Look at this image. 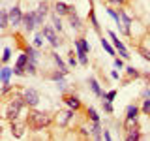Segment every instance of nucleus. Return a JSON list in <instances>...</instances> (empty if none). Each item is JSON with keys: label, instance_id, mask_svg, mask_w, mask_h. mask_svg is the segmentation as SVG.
Segmentation results:
<instances>
[{"label": "nucleus", "instance_id": "obj_1", "mask_svg": "<svg viewBox=\"0 0 150 141\" xmlns=\"http://www.w3.org/2000/svg\"><path fill=\"white\" fill-rule=\"evenodd\" d=\"M54 117L47 111H28V126L32 130H43V128H49L53 124Z\"/></svg>", "mask_w": 150, "mask_h": 141}, {"label": "nucleus", "instance_id": "obj_2", "mask_svg": "<svg viewBox=\"0 0 150 141\" xmlns=\"http://www.w3.org/2000/svg\"><path fill=\"white\" fill-rule=\"evenodd\" d=\"M9 128H11V135L17 139H21L25 135V130L28 128V120L26 119H15L9 122Z\"/></svg>", "mask_w": 150, "mask_h": 141}, {"label": "nucleus", "instance_id": "obj_3", "mask_svg": "<svg viewBox=\"0 0 150 141\" xmlns=\"http://www.w3.org/2000/svg\"><path fill=\"white\" fill-rule=\"evenodd\" d=\"M73 115H75V111L71 109V107H68V109H62V111H58V113H56L54 122L60 126V128H66V126L69 124V120L73 119Z\"/></svg>", "mask_w": 150, "mask_h": 141}, {"label": "nucleus", "instance_id": "obj_4", "mask_svg": "<svg viewBox=\"0 0 150 141\" xmlns=\"http://www.w3.org/2000/svg\"><path fill=\"white\" fill-rule=\"evenodd\" d=\"M107 34H109V38L112 40V45H115V49L118 51V55H120V56H122L124 60H128L131 55L128 53V49H126V45L122 43V40H118V36H116V32H115V30H109Z\"/></svg>", "mask_w": 150, "mask_h": 141}, {"label": "nucleus", "instance_id": "obj_5", "mask_svg": "<svg viewBox=\"0 0 150 141\" xmlns=\"http://www.w3.org/2000/svg\"><path fill=\"white\" fill-rule=\"evenodd\" d=\"M23 98L28 107H36L40 103V92L36 88H23Z\"/></svg>", "mask_w": 150, "mask_h": 141}, {"label": "nucleus", "instance_id": "obj_6", "mask_svg": "<svg viewBox=\"0 0 150 141\" xmlns=\"http://www.w3.org/2000/svg\"><path fill=\"white\" fill-rule=\"evenodd\" d=\"M41 32H43L45 34V40H49V43L54 47H60V43H62V41L58 40V34H56V28L54 26H49V25H43V28H41Z\"/></svg>", "mask_w": 150, "mask_h": 141}, {"label": "nucleus", "instance_id": "obj_7", "mask_svg": "<svg viewBox=\"0 0 150 141\" xmlns=\"http://www.w3.org/2000/svg\"><path fill=\"white\" fill-rule=\"evenodd\" d=\"M8 13H9V26L17 28L19 25H23V17H25V13L21 11V6H13Z\"/></svg>", "mask_w": 150, "mask_h": 141}, {"label": "nucleus", "instance_id": "obj_8", "mask_svg": "<svg viewBox=\"0 0 150 141\" xmlns=\"http://www.w3.org/2000/svg\"><path fill=\"white\" fill-rule=\"evenodd\" d=\"M23 26H25V32L28 34V32H34L38 25H36V13L34 11H28L25 13V17H23Z\"/></svg>", "mask_w": 150, "mask_h": 141}, {"label": "nucleus", "instance_id": "obj_9", "mask_svg": "<svg viewBox=\"0 0 150 141\" xmlns=\"http://www.w3.org/2000/svg\"><path fill=\"white\" fill-rule=\"evenodd\" d=\"M64 103H66L68 107H71L73 111H79V109L83 107L81 100H79V98L75 96V94H66V96H64Z\"/></svg>", "mask_w": 150, "mask_h": 141}, {"label": "nucleus", "instance_id": "obj_10", "mask_svg": "<svg viewBox=\"0 0 150 141\" xmlns=\"http://www.w3.org/2000/svg\"><path fill=\"white\" fill-rule=\"evenodd\" d=\"M88 87H90V90L96 94L98 98H105V90H101L100 83H98V79L94 77V75H90V77H88Z\"/></svg>", "mask_w": 150, "mask_h": 141}, {"label": "nucleus", "instance_id": "obj_11", "mask_svg": "<svg viewBox=\"0 0 150 141\" xmlns=\"http://www.w3.org/2000/svg\"><path fill=\"white\" fill-rule=\"evenodd\" d=\"M68 19H69V26L73 28V30H77V32H81V30H84V26H83V21H81V17L77 15L75 11H71L68 15Z\"/></svg>", "mask_w": 150, "mask_h": 141}, {"label": "nucleus", "instance_id": "obj_12", "mask_svg": "<svg viewBox=\"0 0 150 141\" xmlns=\"http://www.w3.org/2000/svg\"><path fill=\"white\" fill-rule=\"evenodd\" d=\"M88 128H90V134H92V137L94 139H103V128H101V124H100V120H92V124L88 126Z\"/></svg>", "mask_w": 150, "mask_h": 141}, {"label": "nucleus", "instance_id": "obj_13", "mask_svg": "<svg viewBox=\"0 0 150 141\" xmlns=\"http://www.w3.org/2000/svg\"><path fill=\"white\" fill-rule=\"evenodd\" d=\"M54 11L58 13V15H69V13L73 11V8L68 6L66 2H60L58 0V2H54Z\"/></svg>", "mask_w": 150, "mask_h": 141}, {"label": "nucleus", "instance_id": "obj_14", "mask_svg": "<svg viewBox=\"0 0 150 141\" xmlns=\"http://www.w3.org/2000/svg\"><path fill=\"white\" fill-rule=\"evenodd\" d=\"M25 53L28 55L30 62H36V64H38V60H40V51H38L36 45H26V47H25Z\"/></svg>", "mask_w": 150, "mask_h": 141}, {"label": "nucleus", "instance_id": "obj_15", "mask_svg": "<svg viewBox=\"0 0 150 141\" xmlns=\"http://www.w3.org/2000/svg\"><path fill=\"white\" fill-rule=\"evenodd\" d=\"M124 132H129L133 128H139V117H126L124 119Z\"/></svg>", "mask_w": 150, "mask_h": 141}, {"label": "nucleus", "instance_id": "obj_16", "mask_svg": "<svg viewBox=\"0 0 150 141\" xmlns=\"http://www.w3.org/2000/svg\"><path fill=\"white\" fill-rule=\"evenodd\" d=\"M51 58L54 60L56 68H58V70H62V72H64L66 75H68V72H69V70H68V64H66L64 60H62V58H60V56H58V53H51Z\"/></svg>", "mask_w": 150, "mask_h": 141}, {"label": "nucleus", "instance_id": "obj_17", "mask_svg": "<svg viewBox=\"0 0 150 141\" xmlns=\"http://www.w3.org/2000/svg\"><path fill=\"white\" fill-rule=\"evenodd\" d=\"M11 75H15V73H13V68L2 66V70H0V81H2V83H9Z\"/></svg>", "mask_w": 150, "mask_h": 141}, {"label": "nucleus", "instance_id": "obj_18", "mask_svg": "<svg viewBox=\"0 0 150 141\" xmlns=\"http://www.w3.org/2000/svg\"><path fill=\"white\" fill-rule=\"evenodd\" d=\"M137 139H143L141 128H133V130L126 132V141H137Z\"/></svg>", "mask_w": 150, "mask_h": 141}, {"label": "nucleus", "instance_id": "obj_19", "mask_svg": "<svg viewBox=\"0 0 150 141\" xmlns=\"http://www.w3.org/2000/svg\"><path fill=\"white\" fill-rule=\"evenodd\" d=\"M100 43H101V47H103V49H105V53H107V55L115 56V53H116V49H115V45H111V43H109V40H105V38L101 36Z\"/></svg>", "mask_w": 150, "mask_h": 141}, {"label": "nucleus", "instance_id": "obj_20", "mask_svg": "<svg viewBox=\"0 0 150 141\" xmlns=\"http://www.w3.org/2000/svg\"><path fill=\"white\" fill-rule=\"evenodd\" d=\"M88 19H90V23H92V28H94V30L100 32V23H98V19H96V13H94L92 2H90V9H88Z\"/></svg>", "mask_w": 150, "mask_h": 141}, {"label": "nucleus", "instance_id": "obj_21", "mask_svg": "<svg viewBox=\"0 0 150 141\" xmlns=\"http://www.w3.org/2000/svg\"><path fill=\"white\" fill-rule=\"evenodd\" d=\"M0 26H2V30H6V28L9 26V13H8V9H2V11H0Z\"/></svg>", "mask_w": 150, "mask_h": 141}, {"label": "nucleus", "instance_id": "obj_22", "mask_svg": "<svg viewBox=\"0 0 150 141\" xmlns=\"http://www.w3.org/2000/svg\"><path fill=\"white\" fill-rule=\"evenodd\" d=\"M51 21H53V26L56 28V32H62L64 30V26H62V21H60V15L58 13H53V15H51Z\"/></svg>", "mask_w": 150, "mask_h": 141}, {"label": "nucleus", "instance_id": "obj_23", "mask_svg": "<svg viewBox=\"0 0 150 141\" xmlns=\"http://www.w3.org/2000/svg\"><path fill=\"white\" fill-rule=\"evenodd\" d=\"M30 62V58H28V55L23 51L21 55H19V58H17V62H15V66H19V68H25L26 70V64Z\"/></svg>", "mask_w": 150, "mask_h": 141}, {"label": "nucleus", "instance_id": "obj_24", "mask_svg": "<svg viewBox=\"0 0 150 141\" xmlns=\"http://www.w3.org/2000/svg\"><path fill=\"white\" fill-rule=\"evenodd\" d=\"M139 105H135V103H131V105L126 107V117H139Z\"/></svg>", "mask_w": 150, "mask_h": 141}, {"label": "nucleus", "instance_id": "obj_25", "mask_svg": "<svg viewBox=\"0 0 150 141\" xmlns=\"http://www.w3.org/2000/svg\"><path fill=\"white\" fill-rule=\"evenodd\" d=\"M126 75H128V79H137V77H141V72L135 70L133 66H128L126 68Z\"/></svg>", "mask_w": 150, "mask_h": 141}, {"label": "nucleus", "instance_id": "obj_26", "mask_svg": "<svg viewBox=\"0 0 150 141\" xmlns=\"http://www.w3.org/2000/svg\"><path fill=\"white\" fill-rule=\"evenodd\" d=\"M64 77H66V73L62 72V70H58V68H56V72H53V73L49 75V79H51V81H54V83L60 81V79H64Z\"/></svg>", "mask_w": 150, "mask_h": 141}, {"label": "nucleus", "instance_id": "obj_27", "mask_svg": "<svg viewBox=\"0 0 150 141\" xmlns=\"http://www.w3.org/2000/svg\"><path fill=\"white\" fill-rule=\"evenodd\" d=\"M101 105H103V111H105V113H109V115H112V113H115L112 102H109V100H101Z\"/></svg>", "mask_w": 150, "mask_h": 141}, {"label": "nucleus", "instance_id": "obj_28", "mask_svg": "<svg viewBox=\"0 0 150 141\" xmlns=\"http://www.w3.org/2000/svg\"><path fill=\"white\" fill-rule=\"evenodd\" d=\"M86 115H88V119H90V120H100V115H98V111L96 109H94V107L90 105V107H88V109H86Z\"/></svg>", "mask_w": 150, "mask_h": 141}, {"label": "nucleus", "instance_id": "obj_29", "mask_svg": "<svg viewBox=\"0 0 150 141\" xmlns=\"http://www.w3.org/2000/svg\"><path fill=\"white\" fill-rule=\"evenodd\" d=\"M69 56H68V64L69 66H71V68H75V66H77L79 64V58H77V53H75L73 55V51H69V53H68Z\"/></svg>", "mask_w": 150, "mask_h": 141}, {"label": "nucleus", "instance_id": "obj_30", "mask_svg": "<svg viewBox=\"0 0 150 141\" xmlns=\"http://www.w3.org/2000/svg\"><path fill=\"white\" fill-rule=\"evenodd\" d=\"M9 58H11V47H4V53H2V64H8Z\"/></svg>", "mask_w": 150, "mask_h": 141}, {"label": "nucleus", "instance_id": "obj_31", "mask_svg": "<svg viewBox=\"0 0 150 141\" xmlns=\"http://www.w3.org/2000/svg\"><path fill=\"white\" fill-rule=\"evenodd\" d=\"M107 2V6H111V8H122L128 0H105Z\"/></svg>", "mask_w": 150, "mask_h": 141}, {"label": "nucleus", "instance_id": "obj_32", "mask_svg": "<svg viewBox=\"0 0 150 141\" xmlns=\"http://www.w3.org/2000/svg\"><path fill=\"white\" fill-rule=\"evenodd\" d=\"M43 38H45V34H43V32H38V34L34 36V45L38 47V49H40V47L43 45Z\"/></svg>", "mask_w": 150, "mask_h": 141}, {"label": "nucleus", "instance_id": "obj_33", "mask_svg": "<svg viewBox=\"0 0 150 141\" xmlns=\"http://www.w3.org/2000/svg\"><path fill=\"white\" fill-rule=\"evenodd\" d=\"M36 73H38L36 62H28V64H26V75H36Z\"/></svg>", "mask_w": 150, "mask_h": 141}, {"label": "nucleus", "instance_id": "obj_34", "mask_svg": "<svg viewBox=\"0 0 150 141\" xmlns=\"http://www.w3.org/2000/svg\"><path fill=\"white\" fill-rule=\"evenodd\" d=\"M137 53H139L141 56H143L144 60H148V62H150V49H146V47H139V49H137Z\"/></svg>", "mask_w": 150, "mask_h": 141}, {"label": "nucleus", "instance_id": "obj_35", "mask_svg": "<svg viewBox=\"0 0 150 141\" xmlns=\"http://www.w3.org/2000/svg\"><path fill=\"white\" fill-rule=\"evenodd\" d=\"M141 111H143V115H150V98H146V100H143Z\"/></svg>", "mask_w": 150, "mask_h": 141}, {"label": "nucleus", "instance_id": "obj_36", "mask_svg": "<svg viewBox=\"0 0 150 141\" xmlns=\"http://www.w3.org/2000/svg\"><path fill=\"white\" fill-rule=\"evenodd\" d=\"M13 88H15V87H13L11 83H2V90H0V94H2V96H6V94L11 92Z\"/></svg>", "mask_w": 150, "mask_h": 141}, {"label": "nucleus", "instance_id": "obj_37", "mask_svg": "<svg viewBox=\"0 0 150 141\" xmlns=\"http://www.w3.org/2000/svg\"><path fill=\"white\" fill-rule=\"evenodd\" d=\"M38 11H41L43 15H47V13H49V2H40L38 4Z\"/></svg>", "mask_w": 150, "mask_h": 141}, {"label": "nucleus", "instance_id": "obj_38", "mask_svg": "<svg viewBox=\"0 0 150 141\" xmlns=\"http://www.w3.org/2000/svg\"><path fill=\"white\" fill-rule=\"evenodd\" d=\"M36 25L38 26H41V25H43V21H45V15H43V13H41V11H38V9H36Z\"/></svg>", "mask_w": 150, "mask_h": 141}, {"label": "nucleus", "instance_id": "obj_39", "mask_svg": "<svg viewBox=\"0 0 150 141\" xmlns=\"http://www.w3.org/2000/svg\"><path fill=\"white\" fill-rule=\"evenodd\" d=\"M115 98H116V90H109V92H105V98H101V100L115 102Z\"/></svg>", "mask_w": 150, "mask_h": 141}, {"label": "nucleus", "instance_id": "obj_40", "mask_svg": "<svg viewBox=\"0 0 150 141\" xmlns=\"http://www.w3.org/2000/svg\"><path fill=\"white\" fill-rule=\"evenodd\" d=\"M88 53H84V55H77V58H79V64L81 66H88Z\"/></svg>", "mask_w": 150, "mask_h": 141}, {"label": "nucleus", "instance_id": "obj_41", "mask_svg": "<svg viewBox=\"0 0 150 141\" xmlns=\"http://www.w3.org/2000/svg\"><path fill=\"white\" fill-rule=\"evenodd\" d=\"M112 64H115L116 70H122V68H124V58H122V56H120V58H115V60H112Z\"/></svg>", "mask_w": 150, "mask_h": 141}, {"label": "nucleus", "instance_id": "obj_42", "mask_svg": "<svg viewBox=\"0 0 150 141\" xmlns=\"http://www.w3.org/2000/svg\"><path fill=\"white\" fill-rule=\"evenodd\" d=\"M56 87H58V88H60L62 92H66V81H64V79H60V81H56Z\"/></svg>", "mask_w": 150, "mask_h": 141}, {"label": "nucleus", "instance_id": "obj_43", "mask_svg": "<svg viewBox=\"0 0 150 141\" xmlns=\"http://www.w3.org/2000/svg\"><path fill=\"white\" fill-rule=\"evenodd\" d=\"M103 139L111 141V132H109V130H105V128H103Z\"/></svg>", "mask_w": 150, "mask_h": 141}, {"label": "nucleus", "instance_id": "obj_44", "mask_svg": "<svg viewBox=\"0 0 150 141\" xmlns=\"http://www.w3.org/2000/svg\"><path fill=\"white\" fill-rule=\"evenodd\" d=\"M111 77H112V79H118L120 75H118V72H116V70H112V72H111Z\"/></svg>", "mask_w": 150, "mask_h": 141}, {"label": "nucleus", "instance_id": "obj_45", "mask_svg": "<svg viewBox=\"0 0 150 141\" xmlns=\"http://www.w3.org/2000/svg\"><path fill=\"white\" fill-rule=\"evenodd\" d=\"M143 96H144V98H150V88H146V90L143 92Z\"/></svg>", "mask_w": 150, "mask_h": 141}]
</instances>
